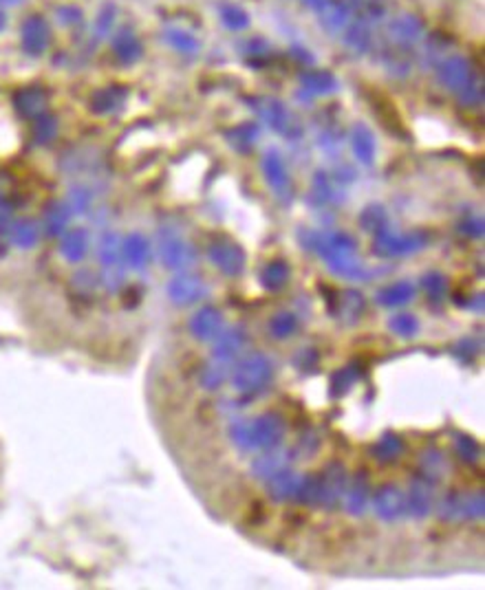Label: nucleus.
Listing matches in <instances>:
<instances>
[{
	"instance_id": "obj_1",
	"label": "nucleus",
	"mask_w": 485,
	"mask_h": 590,
	"mask_svg": "<svg viewBox=\"0 0 485 590\" xmlns=\"http://www.w3.org/2000/svg\"><path fill=\"white\" fill-rule=\"evenodd\" d=\"M25 42H27V47L29 49H38L40 44L44 42V29H42V24L38 22V20H32V22H27V27H25Z\"/></svg>"
},
{
	"instance_id": "obj_2",
	"label": "nucleus",
	"mask_w": 485,
	"mask_h": 590,
	"mask_svg": "<svg viewBox=\"0 0 485 590\" xmlns=\"http://www.w3.org/2000/svg\"><path fill=\"white\" fill-rule=\"evenodd\" d=\"M0 27H3V16H0Z\"/></svg>"
}]
</instances>
